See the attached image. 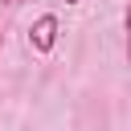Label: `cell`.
<instances>
[{
	"mask_svg": "<svg viewBox=\"0 0 131 131\" xmlns=\"http://www.w3.org/2000/svg\"><path fill=\"white\" fill-rule=\"evenodd\" d=\"M29 45L37 49V53H49L53 45H57V16H41L37 25H33V33H29Z\"/></svg>",
	"mask_w": 131,
	"mask_h": 131,
	"instance_id": "6da1fadb",
	"label": "cell"
},
{
	"mask_svg": "<svg viewBox=\"0 0 131 131\" xmlns=\"http://www.w3.org/2000/svg\"><path fill=\"white\" fill-rule=\"evenodd\" d=\"M127 61H131V4H127Z\"/></svg>",
	"mask_w": 131,
	"mask_h": 131,
	"instance_id": "7a4b0ae2",
	"label": "cell"
},
{
	"mask_svg": "<svg viewBox=\"0 0 131 131\" xmlns=\"http://www.w3.org/2000/svg\"><path fill=\"white\" fill-rule=\"evenodd\" d=\"M66 4H78V0H66Z\"/></svg>",
	"mask_w": 131,
	"mask_h": 131,
	"instance_id": "3957f363",
	"label": "cell"
}]
</instances>
